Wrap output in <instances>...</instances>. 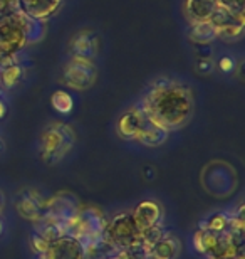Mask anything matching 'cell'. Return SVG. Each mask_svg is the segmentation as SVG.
<instances>
[{"label": "cell", "instance_id": "6da1fadb", "mask_svg": "<svg viewBox=\"0 0 245 259\" xmlns=\"http://www.w3.org/2000/svg\"><path fill=\"white\" fill-rule=\"evenodd\" d=\"M139 106L155 125L170 133L188 125L195 101L193 93L183 82L160 77L148 88Z\"/></svg>", "mask_w": 245, "mask_h": 259}, {"label": "cell", "instance_id": "7a4b0ae2", "mask_svg": "<svg viewBox=\"0 0 245 259\" xmlns=\"http://www.w3.org/2000/svg\"><path fill=\"white\" fill-rule=\"evenodd\" d=\"M139 232H141V229L134 222L131 212H121V214L114 215L111 221H108L103 237L109 244V247L114 252H118L139 247Z\"/></svg>", "mask_w": 245, "mask_h": 259}, {"label": "cell", "instance_id": "3957f363", "mask_svg": "<svg viewBox=\"0 0 245 259\" xmlns=\"http://www.w3.org/2000/svg\"><path fill=\"white\" fill-rule=\"evenodd\" d=\"M72 145H74L72 128L62 125V123H52L51 126L44 130L39 140L40 155L45 162L51 163L61 162L71 152Z\"/></svg>", "mask_w": 245, "mask_h": 259}, {"label": "cell", "instance_id": "277c9868", "mask_svg": "<svg viewBox=\"0 0 245 259\" xmlns=\"http://www.w3.org/2000/svg\"><path fill=\"white\" fill-rule=\"evenodd\" d=\"M97 69L89 58L82 56H72V59L64 66L62 81L67 88L76 91H84L96 82Z\"/></svg>", "mask_w": 245, "mask_h": 259}, {"label": "cell", "instance_id": "5b68a950", "mask_svg": "<svg viewBox=\"0 0 245 259\" xmlns=\"http://www.w3.org/2000/svg\"><path fill=\"white\" fill-rule=\"evenodd\" d=\"M25 46L27 40L22 27L9 14L2 15L0 17V53L17 54Z\"/></svg>", "mask_w": 245, "mask_h": 259}, {"label": "cell", "instance_id": "8992f818", "mask_svg": "<svg viewBox=\"0 0 245 259\" xmlns=\"http://www.w3.org/2000/svg\"><path fill=\"white\" fill-rule=\"evenodd\" d=\"M39 259H86L84 244L77 237L66 234L52 241L47 251L42 252Z\"/></svg>", "mask_w": 245, "mask_h": 259}, {"label": "cell", "instance_id": "52a82bcc", "mask_svg": "<svg viewBox=\"0 0 245 259\" xmlns=\"http://www.w3.org/2000/svg\"><path fill=\"white\" fill-rule=\"evenodd\" d=\"M64 0H17V9L39 22H47L59 12Z\"/></svg>", "mask_w": 245, "mask_h": 259}, {"label": "cell", "instance_id": "ba28073f", "mask_svg": "<svg viewBox=\"0 0 245 259\" xmlns=\"http://www.w3.org/2000/svg\"><path fill=\"white\" fill-rule=\"evenodd\" d=\"M144 116L146 115H144V111L141 110L139 105L129 108L128 111H124L123 115L118 118V123H116L118 135L124 140H133L134 142V137H136V133L139 132V128H141Z\"/></svg>", "mask_w": 245, "mask_h": 259}, {"label": "cell", "instance_id": "9c48e42d", "mask_svg": "<svg viewBox=\"0 0 245 259\" xmlns=\"http://www.w3.org/2000/svg\"><path fill=\"white\" fill-rule=\"evenodd\" d=\"M134 222L138 224L139 229H148V227L160 224L161 217H163V207L156 200H143L134 207L131 212Z\"/></svg>", "mask_w": 245, "mask_h": 259}, {"label": "cell", "instance_id": "30bf717a", "mask_svg": "<svg viewBox=\"0 0 245 259\" xmlns=\"http://www.w3.org/2000/svg\"><path fill=\"white\" fill-rule=\"evenodd\" d=\"M9 15L20 25V27H22L24 34H25V40H27V46L37 44L44 39V35H45V24L44 22H39V20L29 17V15H25L24 12H20L19 9H12V12Z\"/></svg>", "mask_w": 245, "mask_h": 259}, {"label": "cell", "instance_id": "8fae6325", "mask_svg": "<svg viewBox=\"0 0 245 259\" xmlns=\"http://www.w3.org/2000/svg\"><path fill=\"white\" fill-rule=\"evenodd\" d=\"M218 7H220L218 0H185L183 12L186 15V19L190 20V24H193V22L210 20Z\"/></svg>", "mask_w": 245, "mask_h": 259}, {"label": "cell", "instance_id": "7c38bea8", "mask_svg": "<svg viewBox=\"0 0 245 259\" xmlns=\"http://www.w3.org/2000/svg\"><path fill=\"white\" fill-rule=\"evenodd\" d=\"M168 135L170 133L166 130L155 125L148 116H144L141 128L136 133V137H134V142L141 143L144 147H161L168 140Z\"/></svg>", "mask_w": 245, "mask_h": 259}, {"label": "cell", "instance_id": "4fadbf2b", "mask_svg": "<svg viewBox=\"0 0 245 259\" xmlns=\"http://www.w3.org/2000/svg\"><path fill=\"white\" fill-rule=\"evenodd\" d=\"M180 239L173 234H166L151 247L150 254L153 259H176L180 254Z\"/></svg>", "mask_w": 245, "mask_h": 259}, {"label": "cell", "instance_id": "5bb4252c", "mask_svg": "<svg viewBox=\"0 0 245 259\" xmlns=\"http://www.w3.org/2000/svg\"><path fill=\"white\" fill-rule=\"evenodd\" d=\"M72 53L74 56H82V58H92L97 53V35L89 32H79L72 39Z\"/></svg>", "mask_w": 245, "mask_h": 259}, {"label": "cell", "instance_id": "9a60e30c", "mask_svg": "<svg viewBox=\"0 0 245 259\" xmlns=\"http://www.w3.org/2000/svg\"><path fill=\"white\" fill-rule=\"evenodd\" d=\"M215 39H218V29L213 25L210 20H203V22H193L190 27V40L195 44H210Z\"/></svg>", "mask_w": 245, "mask_h": 259}, {"label": "cell", "instance_id": "2e32d148", "mask_svg": "<svg viewBox=\"0 0 245 259\" xmlns=\"http://www.w3.org/2000/svg\"><path fill=\"white\" fill-rule=\"evenodd\" d=\"M17 210L24 219L32 221V222H35V224L40 222V219H42V215H44L42 209H40L39 204L30 195L20 197L19 202H17Z\"/></svg>", "mask_w": 245, "mask_h": 259}, {"label": "cell", "instance_id": "e0dca14e", "mask_svg": "<svg viewBox=\"0 0 245 259\" xmlns=\"http://www.w3.org/2000/svg\"><path fill=\"white\" fill-rule=\"evenodd\" d=\"M217 237H218V234H215V232L200 227V229H198L195 232V236H193V247H195V251L200 252V254H207L208 256L213 251V247H215Z\"/></svg>", "mask_w": 245, "mask_h": 259}, {"label": "cell", "instance_id": "ac0fdd59", "mask_svg": "<svg viewBox=\"0 0 245 259\" xmlns=\"http://www.w3.org/2000/svg\"><path fill=\"white\" fill-rule=\"evenodd\" d=\"M51 105L57 113H61V115H69L72 111V108H74V98L67 91L57 90L56 93H52Z\"/></svg>", "mask_w": 245, "mask_h": 259}, {"label": "cell", "instance_id": "d6986e66", "mask_svg": "<svg viewBox=\"0 0 245 259\" xmlns=\"http://www.w3.org/2000/svg\"><path fill=\"white\" fill-rule=\"evenodd\" d=\"M22 76H24V69L19 63L10 64L7 67H2V69H0V81H2V88H7V90L14 88L20 79H22Z\"/></svg>", "mask_w": 245, "mask_h": 259}, {"label": "cell", "instance_id": "ffe728a7", "mask_svg": "<svg viewBox=\"0 0 245 259\" xmlns=\"http://www.w3.org/2000/svg\"><path fill=\"white\" fill-rule=\"evenodd\" d=\"M200 227L215 232V234H222V232H225L228 227V214L227 212H217V214H213L210 219L202 222Z\"/></svg>", "mask_w": 245, "mask_h": 259}, {"label": "cell", "instance_id": "44dd1931", "mask_svg": "<svg viewBox=\"0 0 245 259\" xmlns=\"http://www.w3.org/2000/svg\"><path fill=\"white\" fill-rule=\"evenodd\" d=\"M243 25L245 24H228V25H223V27L218 29V39H223V40H235V39H240L242 37V32H243Z\"/></svg>", "mask_w": 245, "mask_h": 259}, {"label": "cell", "instance_id": "7402d4cb", "mask_svg": "<svg viewBox=\"0 0 245 259\" xmlns=\"http://www.w3.org/2000/svg\"><path fill=\"white\" fill-rule=\"evenodd\" d=\"M146 256L148 254L143 249H139V247H133V249H128V251L114 252V254L108 256L106 259H144Z\"/></svg>", "mask_w": 245, "mask_h": 259}, {"label": "cell", "instance_id": "603a6c76", "mask_svg": "<svg viewBox=\"0 0 245 259\" xmlns=\"http://www.w3.org/2000/svg\"><path fill=\"white\" fill-rule=\"evenodd\" d=\"M222 9L228 10L230 14H235V15H245L243 10H245V0H218Z\"/></svg>", "mask_w": 245, "mask_h": 259}, {"label": "cell", "instance_id": "cb8c5ba5", "mask_svg": "<svg viewBox=\"0 0 245 259\" xmlns=\"http://www.w3.org/2000/svg\"><path fill=\"white\" fill-rule=\"evenodd\" d=\"M51 242H47L44 239V237H40L39 234H34L32 237H30V247H32V251L35 252L37 256H40L42 252L47 251Z\"/></svg>", "mask_w": 245, "mask_h": 259}, {"label": "cell", "instance_id": "d4e9b609", "mask_svg": "<svg viewBox=\"0 0 245 259\" xmlns=\"http://www.w3.org/2000/svg\"><path fill=\"white\" fill-rule=\"evenodd\" d=\"M218 67H220L223 72H232L233 67H235V61L232 58H228V56H225V58H222L218 61Z\"/></svg>", "mask_w": 245, "mask_h": 259}, {"label": "cell", "instance_id": "484cf974", "mask_svg": "<svg viewBox=\"0 0 245 259\" xmlns=\"http://www.w3.org/2000/svg\"><path fill=\"white\" fill-rule=\"evenodd\" d=\"M197 69L200 72H210L213 69V63L212 59H200V63H198Z\"/></svg>", "mask_w": 245, "mask_h": 259}, {"label": "cell", "instance_id": "4316f807", "mask_svg": "<svg viewBox=\"0 0 245 259\" xmlns=\"http://www.w3.org/2000/svg\"><path fill=\"white\" fill-rule=\"evenodd\" d=\"M198 56H200V59H210V56H212L210 44H202L200 51H198Z\"/></svg>", "mask_w": 245, "mask_h": 259}, {"label": "cell", "instance_id": "83f0119b", "mask_svg": "<svg viewBox=\"0 0 245 259\" xmlns=\"http://www.w3.org/2000/svg\"><path fill=\"white\" fill-rule=\"evenodd\" d=\"M5 115H7V105H5V101L0 98V120H2Z\"/></svg>", "mask_w": 245, "mask_h": 259}, {"label": "cell", "instance_id": "f1b7e54d", "mask_svg": "<svg viewBox=\"0 0 245 259\" xmlns=\"http://www.w3.org/2000/svg\"><path fill=\"white\" fill-rule=\"evenodd\" d=\"M2 209H4V195L0 192V212H2Z\"/></svg>", "mask_w": 245, "mask_h": 259}, {"label": "cell", "instance_id": "f546056e", "mask_svg": "<svg viewBox=\"0 0 245 259\" xmlns=\"http://www.w3.org/2000/svg\"><path fill=\"white\" fill-rule=\"evenodd\" d=\"M2 231H4V222H2V219H0V234H2Z\"/></svg>", "mask_w": 245, "mask_h": 259}, {"label": "cell", "instance_id": "4dcf8cb0", "mask_svg": "<svg viewBox=\"0 0 245 259\" xmlns=\"http://www.w3.org/2000/svg\"><path fill=\"white\" fill-rule=\"evenodd\" d=\"M2 147H4V143H2V140H0V150H2Z\"/></svg>", "mask_w": 245, "mask_h": 259}, {"label": "cell", "instance_id": "1f68e13d", "mask_svg": "<svg viewBox=\"0 0 245 259\" xmlns=\"http://www.w3.org/2000/svg\"><path fill=\"white\" fill-rule=\"evenodd\" d=\"M208 259H217V257H213V256H208Z\"/></svg>", "mask_w": 245, "mask_h": 259}, {"label": "cell", "instance_id": "d6a6232c", "mask_svg": "<svg viewBox=\"0 0 245 259\" xmlns=\"http://www.w3.org/2000/svg\"><path fill=\"white\" fill-rule=\"evenodd\" d=\"M144 259H153V257H151V256H146V257H144Z\"/></svg>", "mask_w": 245, "mask_h": 259}]
</instances>
